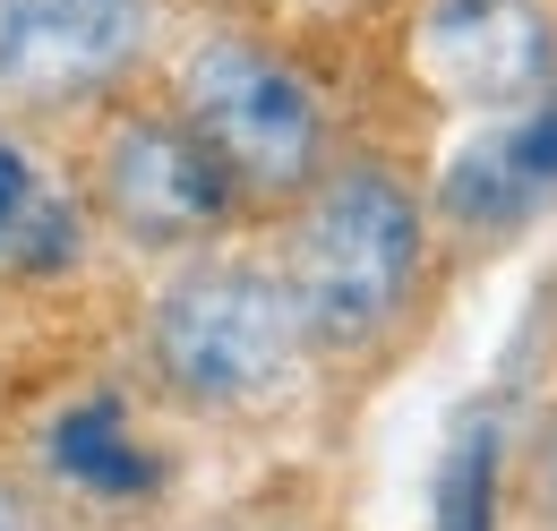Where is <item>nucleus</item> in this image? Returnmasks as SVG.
<instances>
[{"instance_id":"obj_3","label":"nucleus","mask_w":557,"mask_h":531,"mask_svg":"<svg viewBox=\"0 0 557 531\" xmlns=\"http://www.w3.org/2000/svg\"><path fill=\"white\" fill-rule=\"evenodd\" d=\"M138 360L146 386L198 420H258L318 369L283 266L249 240L172 258L154 274L138 309Z\"/></svg>"},{"instance_id":"obj_2","label":"nucleus","mask_w":557,"mask_h":531,"mask_svg":"<svg viewBox=\"0 0 557 531\" xmlns=\"http://www.w3.org/2000/svg\"><path fill=\"white\" fill-rule=\"evenodd\" d=\"M154 77L189 112V129L223 155V172L249 189L258 223H275L351 146L326 69L292 35L258 26V17H189V26H172Z\"/></svg>"},{"instance_id":"obj_9","label":"nucleus","mask_w":557,"mask_h":531,"mask_svg":"<svg viewBox=\"0 0 557 531\" xmlns=\"http://www.w3.org/2000/svg\"><path fill=\"white\" fill-rule=\"evenodd\" d=\"M44 480L86 506H154L172 464L121 386H86L44 420Z\"/></svg>"},{"instance_id":"obj_10","label":"nucleus","mask_w":557,"mask_h":531,"mask_svg":"<svg viewBox=\"0 0 557 531\" xmlns=\"http://www.w3.org/2000/svg\"><path fill=\"white\" fill-rule=\"evenodd\" d=\"M497 489H506V429L497 420H463L446 471H437V531H497Z\"/></svg>"},{"instance_id":"obj_5","label":"nucleus","mask_w":557,"mask_h":531,"mask_svg":"<svg viewBox=\"0 0 557 531\" xmlns=\"http://www.w3.org/2000/svg\"><path fill=\"white\" fill-rule=\"evenodd\" d=\"M163 35V0H0V103L61 129L112 86L146 77Z\"/></svg>"},{"instance_id":"obj_4","label":"nucleus","mask_w":557,"mask_h":531,"mask_svg":"<svg viewBox=\"0 0 557 531\" xmlns=\"http://www.w3.org/2000/svg\"><path fill=\"white\" fill-rule=\"evenodd\" d=\"M61 129H70V172L86 189V214H95V232L112 249L172 266V258H198V249H223V240L258 232L249 189L189 129V112L163 95L154 69L112 86L103 103H86Z\"/></svg>"},{"instance_id":"obj_1","label":"nucleus","mask_w":557,"mask_h":531,"mask_svg":"<svg viewBox=\"0 0 557 531\" xmlns=\"http://www.w3.org/2000/svg\"><path fill=\"white\" fill-rule=\"evenodd\" d=\"M267 232H275L267 258L283 266V292L309 326L318 369L386 360L429 309V274L446 249L429 214V181L395 146H344Z\"/></svg>"},{"instance_id":"obj_6","label":"nucleus","mask_w":557,"mask_h":531,"mask_svg":"<svg viewBox=\"0 0 557 531\" xmlns=\"http://www.w3.org/2000/svg\"><path fill=\"white\" fill-rule=\"evenodd\" d=\"M549 198H557V86L506 103V112H497L481 137H463V146L446 155V172L429 181L437 240H455V249L515 240Z\"/></svg>"},{"instance_id":"obj_11","label":"nucleus","mask_w":557,"mask_h":531,"mask_svg":"<svg viewBox=\"0 0 557 531\" xmlns=\"http://www.w3.org/2000/svg\"><path fill=\"white\" fill-rule=\"evenodd\" d=\"M523 489H532V515L557 531V411L532 429V464H523Z\"/></svg>"},{"instance_id":"obj_7","label":"nucleus","mask_w":557,"mask_h":531,"mask_svg":"<svg viewBox=\"0 0 557 531\" xmlns=\"http://www.w3.org/2000/svg\"><path fill=\"white\" fill-rule=\"evenodd\" d=\"M52 121H26V112H0V283H70L77 266L95 258V214L77 189L70 155L44 146Z\"/></svg>"},{"instance_id":"obj_12","label":"nucleus","mask_w":557,"mask_h":531,"mask_svg":"<svg viewBox=\"0 0 557 531\" xmlns=\"http://www.w3.org/2000/svg\"><path fill=\"white\" fill-rule=\"evenodd\" d=\"M0 531H52L44 523V497H26L17 480H0Z\"/></svg>"},{"instance_id":"obj_8","label":"nucleus","mask_w":557,"mask_h":531,"mask_svg":"<svg viewBox=\"0 0 557 531\" xmlns=\"http://www.w3.org/2000/svg\"><path fill=\"white\" fill-rule=\"evenodd\" d=\"M429 61L446 77V95L472 103H523L557 86V17L549 0H437L420 17Z\"/></svg>"}]
</instances>
